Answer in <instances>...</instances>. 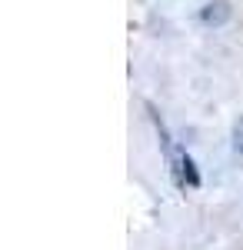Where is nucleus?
<instances>
[{
  "mask_svg": "<svg viewBox=\"0 0 243 250\" xmlns=\"http://www.w3.org/2000/svg\"><path fill=\"white\" fill-rule=\"evenodd\" d=\"M157 120V130H160V144H163V150H167V160H170V167H173V177H177V184L180 187H200V173H197V167H193V160H190L187 150H180L173 140H170L167 134V127L160 124V117H153Z\"/></svg>",
  "mask_w": 243,
  "mask_h": 250,
  "instance_id": "1",
  "label": "nucleus"
},
{
  "mask_svg": "<svg viewBox=\"0 0 243 250\" xmlns=\"http://www.w3.org/2000/svg\"><path fill=\"white\" fill-rule=\"evenodd\" d=\"M200 20L203 23H213V27H220L230 20V3L226 0H213V3H206L203 10H200Z\"/></svg>",
  "mask_w": 243,
  "mask_h": 250,
  "instance_id": "2",
  "label": "nucleus"
},
{
  "mask_svg": "<svg viewBox=\"0 0 243 250\" xmlns=\"http://www.w3.org/2000/svg\"><path fill=\"white\" fill-rule=\"evenodd\" d=\"M233 150H237V154H243V120L233 127Z\"/></svg>",
  "mask_w": 243,
  "mask_h": 250,
  "instance_id": "3",
  "label": "nucleus"
}]
</instances>
